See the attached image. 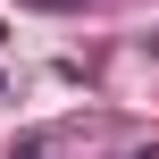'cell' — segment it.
<instances>
[{
  "label": "cell",
  "mask_w": 159,
  "mask_h": 159,
  "mask_svg": "<svg viewBox=\"0 0 159 159\" xmlns=\"http://www.w3.org/2000/svg\"><path fill=\"white\" fill-rule=\"evenodd\" d=\"M134 159H159V151H134Z\"/></svg>",
  "instance_id": "3"
},
{
  "label": "cell",
  "mask_w": 159,
  "mask_h": 159,
  "mask_svg": "<svg viewBox=\"0 0 159 159\" xmlns=\"http://www.w3.org/2000/svg\"><path fill=\"white\" fill-rule=\"evenodd\" d=\"M42 8H67V0H42Z\"/></svg>",
  "instance_id": "2"
},
{
  "label": "cell",
  "mask_w": 159,
  "mask_h": 159,
  "mask_svg": "<svg viewBox=\"0 0 159 159\" xmlns=\"http://www.w3.org/2000/svg\"><path fill=\"white\" fill-rule=\"evenodd\" d=\"M0 34H8V25H0Z\"/></svg>",
  "instance_id": "4"
},
{
  "label": "cell",
  "mask_w": 159,
  "mask_h": 159,
  "mask_svg": "<svg viewBox=\"0 0 159 159\" xmlns=\"http://www.w3.org/2000/svg\"><path fill=\"white\" fill-rule=\"evenodd\" d=\"M8 159H42V134H25V143H17V151H8Z\"/></svg>",
  "instance_id": "1"
}]
</instances>
